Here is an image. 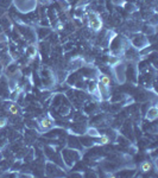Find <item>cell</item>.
Wrapping results in <instances>:
<instances>
[{"label":"cell","mask_w":158,"mask_h":178,"mask_svg":"<svg viewBox=\"0 0 158 178\" xmlns=\"http://www.w3.org/2000/svg\"><path fill=\"white\" fill-rule=\"evenodd\" d=\"M89 25H90V28L93 29V30L97 31V30H100V29L102 28V22H101V19H99V18H95V19H90V23H89Z\"/></svg>","instance_id":"1"},{"label":"cell","mask_w":158,"mask_h":178,"mask_svg":"<svg viewBox=\"0 0 158 178\" xmlns=\"http://www.w3.org/2000/svg\"><path fill=\"white\" fill-rule=\"evenodd\" d=\"M99 138H100V144H102V145H106L109 143V138L107 135H100Z\"/></svg>","instance_id":"4"},{"label":"cell","mask_w":158,"mask_h":178,"mask_svg":"<svg viewBox=\"0 0 158 178\" xmlns=\"http://www.w3.org/2000/svg\"><path fill=\"white\" fill-rule=\"evenodd\" d=\"M140 169H142L143 172H149V171L151 170V163L147 162V160L143 162V163H142V165H140Z\"/></svg>","instance_id":"3"},{"label":"cell","mask_w":158,"mask_h":178,"mask_svg":"<svg viewBox=\"0 0 158 178\" xmlns=\"http://www.w3.org/2000/svg\"><path fill=\"white\" fill-rule=\"evenodd\" d=\"M100 82L101 84L103 85V87H109V84H111V78L107 76V75H102L100 77Z\"/></svg>","instance_id":"2"},{"label":"cell","mask_w":158,"mask_h":178,"mask_svg":"<svg viewBox=\"0 0 158 178\" xmlns=\"http://www.w3.org/2000/svg\"><path fill=\"white\" fill-rule=\"evenodd\" d=\"M151 115H147V119L149 120H155V119L157 118V114H156V108H153L152 110H151Z\"/></svg>","instance_id":"7"},{"label":"cell","mask_w":158,"mask_h":178,"mask_svg":"<svg viewBox=\"0 0 158 178\" xmlns=\"http://www.w3.org/2000/svg\"><path fill=\"white\" fill-rule=\"evenodd\" d=\"M5 125H6V120L5 119H1V120H0V128H3Z\"/></svg>","instance_id":"9"},{"label":"cell","mask_w":158,"mask_h":178,"mask_svg":"<svg viewBox=\"0 0 158 178\" xmlns=\"http://www.w3.org/2000/svg\"><path fill=\"white\" fill-rule=\"evenodd\" d=\"M88 134L89 135H92V137H100V134L97 133V131L96 129H94V128H90V129H88Z\"/></svg>","instance_id":"6"},{"label":"cell","mask_w":158,"mask_h":178,"mask_svg":"<svg viewBox=\"0 0 158 178\" xmlns=\"http://www.w3.org/2000/svg\"><path fill=\"white\" fill-rule=\"evenodd\" d=\"M51 121L50 120H43V127H50Z\"/></svg>","instance_id":"8"},{"label":"cell","mask_w":158,"mask_h":178,"mask_svg":"<svg viewBox=\"0 0 158 178\" xmlns=\"http://www.w3.org/2000/svg\"><path fill=\"white\" fill-rule=\"evenodd\" d=\"M9 110H10V113L13 114V115H16V114L18 113V108H17L16 104H11L10 108H9Z\"/></svg>","instance_id":"5"}]
</instances>
